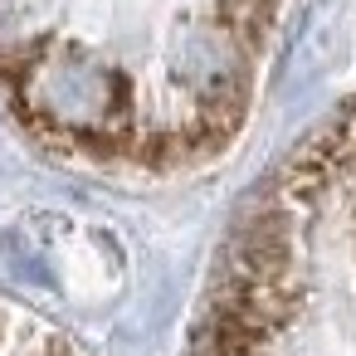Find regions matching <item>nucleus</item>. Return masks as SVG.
Segmentation results:
<instances>
[{"instance_id": "f257e3e1", "label": "nucleus", "mask_w": 356, "mask_h": 356, "mask_svg": "<svg viewBox=\"0 0 356 356\" xmlns=\"http://www.w3.org/2000/svg\"><path fill=\"white\" fill-rule=\"evenodd\" d=\"M283 0H0V103L49 152L118 176L220 156Z\"/></svg>"}]
</instances>
